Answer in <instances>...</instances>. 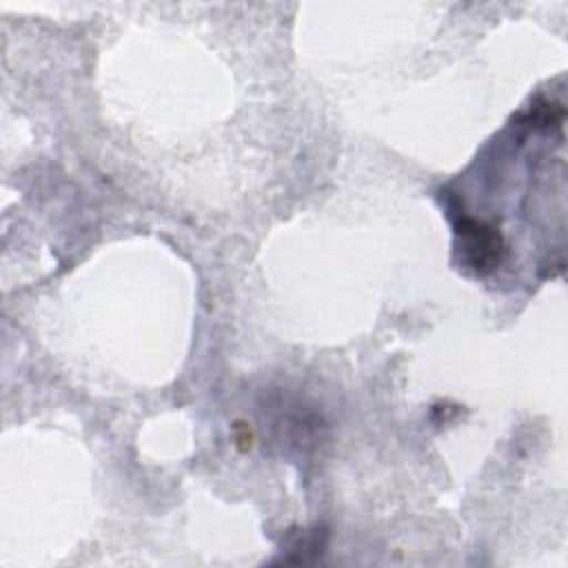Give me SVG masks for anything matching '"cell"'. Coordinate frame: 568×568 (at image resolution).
I'll list each match as a JSON object with an SVG mask.
<instances>
[{"mask_svg": "<svg viewBox=\"0 0 568 568\" xmlns=\"http://www.w3.org/2000/svg\"><path fill=\"white\" fill-rule=\"evenodd\" d=\"M455 246L459 260L477 275L493 273L506 255V244L499 229L464 213L455 217Z\"/></svg>", "mask_w": 568, "mask_h": 568, "instance_id": "6da1fadb", "label": "cell"}]
</instances>
